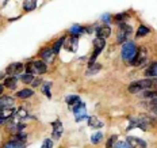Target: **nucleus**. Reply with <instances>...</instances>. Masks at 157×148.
<instances>
[{
  "label": "nucleus",
  "instance_id": "f257e3e1",
  "mask_svg": "<svg viewBox=\"0 0 157 148\" xmlns=\"http://www.w3.org/2000/svg\"><path fill=\"white\" fill-rule=\"evenodd\" d=\"M137 48L134 42H125L122 45V50H121V54H122V58L126 61H133L134 57L137 54Z\"/></svg>",
  "mask_w": 157,
  "mask_h": 148
},
{
  "label": "nucleus",
  "instance_id": "f03ea898",
  "mask_svg": "<svg viewBox=\"0 0 157 148\" xmlns=\"http://www.w3.org/2000/svg\"><path fill=\"white\" fill-rule=\"evenodd\" d=\"M145 61H146V49L141 46L137 49V54H136V57H134V60L132 61V64L136 65V67H140V65H142Z\"/></svg>",
  "mask_w": 157,
  "mask_h": 148
},
{
  "label": "nucleus",
  "instance_id": "7ed1b4c3",
  "mask_svg": "<svg viewBox=\"0 0 157 148\" xmlns=\"http://www.w3.org/2000/svg\"><path fill=\"white\" fill-rule=\"evenodd\" d=\"M73 113H75V118H76V121H81L83 118H86V113H87L86 105H84L83 102L77 103L76 106L73 107Z\"/></svg>",
  "mask_w": 157,
  "mask_h": 148
},
{
  "label": "nucleus",
  "instance_id": "20e7f679",
  "mask_svg": "<svg viewBox=\"0 0 157 148\" xmlns=\"http://www.w3.org/2000/svg\"><path fill=\"white\" fill-rule=\"evenodd\" d=\"M52 126H53V133H52V137H53L54 140H58L61 137V134L64 132V128H63V124H61V121H54L53 124H52Z\"/></svg>",
  "mask_w": 157,
  "mask_h": 148
},
{
  "label": "nucleus",
  "instance_id": "39448f33",
  "mask_svg": "<svg viewBox=\"0 0 157 148\" xmlns=\"http://www.w3.org/2000/svg\"><path fill=\"white\" fill-rule=\"evenodd\" d=\"M127 143L132 146V148H146V143L141 139H138V137H132L129 136L127 137Z\"/></svg>",
  "mask_w": 157,
  "mask_h": 148
},
{
  "label": "nucleus",
  "instance_id": "423d86ee",
  "mask_svg": "<svg viewBox=\"0 0 157 148\" xmlns=\"http://www.w3.org/2000/svg\"><path fill=\"white\" fill-rule=\"evenodd\" d=\"M22 70H23V64H22V62H14V64H10L7 67L6 74L16 75V74H19V72H22Z\"/></svg>",
  "mask_w": 157,
  "mask_h": 148
},
{
  "label": "nucleus",
  "instance_id": "0eeeda50",
  "mask_svg": "<svg viewBox=\"0 0 157 148\" xmlns=\"http://www.w3.org/2000/svg\"><path fill=\"white\" fill-rule=\"evenodd\" d=\"M96 34H98V38L106 39L111 34V27H110V26H106V25L100 26V27L96 29Z\"/></svg>",
  "mask_w": 157,
  "mask_h": 148
},
{
  "label": "nucleus",
  "instance_id": "6e6552de",
  "mask_svg": "<svg viewBox=\"0 0 157 148\" xmlns=\"http://www.w3.org/2000/svg\"><path fill=\"white\" fill-rule=\"evenodd\" d=\"M14 106V99L11 97H2L0 98V107L3 110L4 109H12Z\"/></svg>",
  "mask_w": 157,
  "mask_h": 148
},
{
  "label": "nucleus",
  "instance_id": "1a4fd4ad",
  "mask_svg": "<svg viewBox=\"0 0 157 148\" xmlns=\"http://www.w3.org/2000/svg\"><path fill=\"white\" fill-rule=\"evenodd\" d=\"M77 42H78V37H72L68 39V42L65 44V48L71 52H75L76 50V46H77Z\"/></svg>",
  "mask_w": 157,
  "mask_h": 148
},
{
  "label": "nucleus",
  "instance_id": "9d476101",
  "mask_svg": "<svg viewBox=\"0 0 157 148\" xmlns=\"http://www.w3.org/2000/svg\"><path fill=\"white\" fill-rule=\"evenodd\" d=\"M34 68L37 74H45L48 71V65L44 61H34Z\"/></svg>",
  "mask_w": 157,
  "mask_h": 148
},
{
  "label": "nucleus",
  "instance_id": "9b49d317",
  "mask_svg": "<svg viewBox=\"0 0 157 148\" xmlns=\"http://www.w3.org/2000/svg\"><path fill=\"white\" fill-rule=\"evenodd\" d=\"M145 74H146V76H149V78H153V79L157 78V62H153V64H150Z\"/></svg>",
  "mask_w": 157,
  "mask_h": 148
},
{
  "label": "nucleus",
  "instance_id": "f8f14e48",
  "mask_svg": "<svg viewBox=\"0 0 157 148\" xmlns=\"http://www.w3.org/2000/svg\"><path fill=\"white\" fill-rule=\"evenodd\" d=\"M88 125H90L91 128H102L103 126V122L100 120H98L96 117L91 116L90 118H88Z\"/></svg>",
  "mask_w": 157,
  "mask_h": 148
},
{
  "label": "nucleus",
  "instance_id": "ddd939ff",
  "mask_svg": "<svg viewBox=\"0 0 157 148\" xmlns=\"http://www.w3.org/2000/svg\"><path fill=\"white\" fill-rule=\"evenodd\" d=\"M41 57L42 58H45V60H52L53 58V54H54V52H53V49H50V48H45L44 50H41Z\"/></svg>",
  "mask_w": 157,
  "mask_h": 148
},
{
  "label": "nucleus",
  "instance_id": "4468645a",
  "mask_svg": "<svg viewBox=\"0 0 157 148\" xmlns=\"http://www.w3.org/2000/svg\"><path fill=\"white\" fill-rule=\"evenodd\" d=\"M16 83H18V79H16L15 76L4 79V86L8 87V88H11V90H14V88L16 87Z\"/></svg>",
  "mask_w": 157,
  "mask_h": 148
},
{
  "label": "nucleus",
  "instance_id": "2eb2a0df",
  "mask_svg": "<svg viewBox=\"0 0 157 148\" xmlns=\"http://www.w3.org/2000/svg\"><path fill=\"white\" fill-rule=\"evenodd\" d=\"M35 7H37V2H34V0H26V2H23L25 11H33V10H35Z\"/></svg>",
  "mask_w": 157,
  "mask_h": 148
},
{
  "label": "nucleus",
  "instance_id": "dca6fc26",
  "mask_svg": "<svg viewBox=\"0 0 157 148\" xmlns=\"http://www.w3.org/2000/svg\"><path fill=\"white\" fill-rule=\"evenodd\" d=\"M33 94H34V91H31L30 88H25V90L18 91V93H16V97H19V98H29V97H31Z\"/></svg>",
  "mask_w": 157,
  "mask_h": 148
},
{
  "label": "nucleus",
  "instance_id": "f3484780",
  "mask_svg": "<svg viewBox=\"0 0 157 148\" xmlns=\"http://www.w3.org/2000/svg\"><path fill=\"white\" fill-rule=\"evenodd\" d=\"M4 148H25V144L19 143V141H16V140H11L6 144Z\"/></svg>",
  "mask_w": 157,
  "mask_h": 148
},
{
  "label": "nucleus",
  "instance_id": "a211bd4d",
  "mask_svg": "<svg viewBox=\"0 0 157 148\" xmlns=\"http://www.w3.org/2000/svg\"><path fill=\"white\" fill-rule=\"evenodd\" d=\"M100 70H102V65L100 64H92V65L88 67V71L86 72V74L87 75H94V74H96V72H99Z\"/></svg>",
  "mask_w": 157,
  "mask_h": 148
},
{
  "label": "nucleus",
  "instance_id": "6ab92c4d",
  "mask_svg": "<svg viewBox=\"0 0 157 148\" xmlns=\"http://www.w3.org/2000/svg\"><path fill=\"white\" fill-rule=\"evenodd\" d=\"M64 44H65V37H61V38L58 39V41L53 45V48H52L54 53H58V52H60V49H61V46H63Z\"/></svg>",
  "mask_w": 157,
  "mask_h": 148
},
{
  "label": "nucleus",
  "instance_id": "aec40b11",
  "mask_svg": "<svg viewBox=\"0 0 157 148\" xmlns=\"http://www.w3.org/2000/svg\"><path fill=\"white\" fill-rule=\"evenodd\" d=\"M65 101H67L68 105H77V103H80V98H78L77 95H68Z\"/></svg>",
  "mask_w": 157,
  "mask_h": 148
},
{
  "label": "nucleus",
  "instance_id": "412c9836",
  "mask_svg": "<svg viewBox=\"0 0 157 148\" xmlns=\"http://www.w3.org/2000/svg\"><path fill=\"white\" fill-rule=\"evenodd\" d=\"M146 34H149V29L146 27V26H140L136 35H137V38H141V37H144V35H146Z\"/></svg>",
  "mask_w": 157,
  "mask_h": 148
},
{
  "label": "nucleus",
  "instance_id": "4be33fe9",
  "mask_svg": "<svg viewBox=\"0 0 157 148\" xmlns=\"http://www.w3.org/2000/svg\"><path fill=\"white\" fill-rule=\"evenodd\" d=\"M103 139V133L102 132H96V133H94L92 136H91V141H92L94 144H98V143H100Z\"/></svg>",
  "mask_w": 157,
  "mask_h": 148
},
{
  "label": "nucleus",
  "instance_id": "5701e85b",
  "mask_svg": "<svg viewBox=\"0 0 157 148\" xmlns=\"http://www.w3.org/2000/svg\"><path fill=\"white\" fill-rule=\"evenodd\" d=\"M104 45H106L104 39H102V38H95L94 39V46L96 48V49H102V50H103Z\"/></svg>",
  "mask_w": 157,
  "mask_h": 148
},
{
  "label": "nucleus",
  "instance_id": "b1692460",
  "mask_svg": "<svg viewBox=\"0 0 157 148\" xmlns=\"http://www.w3.org/2000/svg\"><path fill=\"white\" fill-rule=\"evenodd\" d=\"M69 31L73 34V37H78V34H80V33H83L84 29L81 27V26H73V27H71Z\"/></svg>",
  "mask_w": 157,
  "mask_h": 148
},
{
  "label": "nucleus",
  "instance_id": "393cba45",
  "mask_svg": "<svg viewBox=\"0 0 157 148\" xmlns=\"http://www.w3.org/2000/svg\"><path fill=\"white\" fill-rule=\"evenodd\" d=\"M150 110H152L153 116H155L157 118V98H155V99H150Z\"/></svg>",
  "mask_w": 157,
  "mask_h": 148
},
{
  "label": "nucleus",
  "instance_id": "a878e982",
  "mask_svg": "<svg viewBox=\"0 0 157 148\" xmlns=\"http://www.w3.org/2000/svg\"><path fill=\"white\" fill-rule=\"evenodd\" d=\"M119 30L122 33H125L126 35H129L130 33H132V27H130L129 25H126V23H121L119 25Z\"/></svg>",
  "mask_w": 157,
  "mask_h": 148
},
{
  "label": "nucleus",
  "instance_id": "bb28decb",
  "mask_svg": "<svg viewBox=\"0 0 157 148\" xmlns=\"http://www.w3.org/2000/svg\"><path fill=\"white\" fill-rule=\"evenodd\" d=\"M26 139H27V134L26 133H16V136L14 137V140H16V141H19V143H23L25 144V141H26Z\"/></svg>",
  "mask_w": 157,
  "mask_h": 148
},
{
  "label": "nucleus",
  "instance_id": "cd10ccee",
  "mask_svg": "<svg viewBox=\"0 0 157 148\" xmlns=\"http://www.w3.org/2000/svg\"><path fill=\"white\" fill-rule=\"evenodd\" d=\"M26 71H27V74L33 75L35 72V68H34V61H29L27 64H26Z\"/></svg>",
  "mask_w": 157,
  "mask_h": 148
},
{
  "label": "nucleus",
  "instance_id": "c85d7f7f",
  "mask_svg": "<svg viewBox=\"0 0 157 148\" xmlns=\"http://www.w3.org/2000/svg\"><path fill=\"white\" fill-rule=\"evenodd\" d=\"M22 82L23 83H33V80H34V76L30 74H26V75H22Z\"/></svg>",
  "mask_w": 157,
  "mask_h": 148
},
{
  "label": "nucleus",
  "instance_id": "c756f323",
  "mask_svg": "<svg viewBox=\"0 0 157 148\" xmlns=\"http://www.w3.org/2000/svg\"><path fill=\"white\" fill-rule=\"evenodd\" d=\"M117 140V134H114V136H111L109 140H107V144H106V148H113L114 147V143H115Z\"/></svg>",
  "mask_w": 157,
  "mask_h": 148
},
{
  "label": "nucleus",
  "instance_id": "7c9ffc66",
  "mask_svg": "<svg viewBox=\"0 0 157 148\" xmlns=\"http://www.w3.org/2000/svg\"><path fill=\"white\" fill-rule=\"evenodd\" d=\"M42 93H44L45 95H48L49 98L52 97V94H50V83H46L44 86V88H42Z\"/></svg>",
  "mask_w": 157,
  "mask_h": 148
},
{
  "label": "nucleus",
  "instance_id": "2f4dec72",
  "mask_svg": "<svg viewBox=\"0 0 157 148\" xmlns=\"http://www.w3.org/2000/svg\"><path fill=\"white\" fill-rule=\"evenodd\" d=\"M115 148H132V146L127 141H119V143H117Z\"/></svg>",
  "mask_w": 157,
  "mask_h": 148
},
{
  "label": "nucleus",
  "instance_id": "473e14b6",
  "mask_svg": "<svg viewBox=\"0 0 157 148\" xmlns=\"http://www.w3.org/2000/svg\"><path fill=\"white\" fill-rule=\"evenodd\" d=\"M41 148H53V141H52L50 139H46L44 141V144H42Z\"/></svg>",
  "mask_w": 157,
  "mask_h": 148
},
{
  "label": "nucleus",
  "instance_id": "72a5a7b5",
  "mask_svg": "<svg viewBox=\"0 0 157 148\" xmlns=\"http://www.w3.org/2000/svg\"><path fill=\"white\" fill-rule=\"evenodd\" d=\"M127 18H129V15H127V14H118V15L115 16V19H117L118 22L125 21V19H127Z\"/></svg>",
  "mask_w": 157,
  "mask_h": 148
},
{
  "label": "nucleus",
  "instance_id": "f704fd0d",
  "mask_svg": "<svg viewBox=\"0 0 157 148\" xmlns=\"http://www.w3.org/2000/svg\"><path fill=\"white\" fill-rule=\"evenodd\" d=\"M126 37H127V35L125 34V33H122V31L119 30V33H118V42H122V41H125Z\"/></svg>",
  "mask_w": 157,
  "mask_h": 148
},
{
  "label": "nucleus",
  "instance_id": "c9c22d12",
  "mask_svg": "<svg viewBox=\"0 0 157 148\" xmlns=\"http://www.w3.org/2000/svg\"><path fill=\"white\" fill-rule=\"evenodd\" d=\"M33 86H34V87H37V86H39V84H41V79H39V78H37V79H34V80H33Z\"/></svg>",
  "mask_w": 157,
  "mask_h": 148
},
{
  "label": "nucleus",
  "instance_id": "e433bc0d",
  "mask_svg": "<svg viewBox=\"0 0 157 148\" xmlns=\"http://www.w3.org/2000/svg\"><path fill=\"white\" fill-rule=\"evenodd\" d=\"M6 122V118L3 117V114H2V111H0V125H3Z\"/></svg>",
  "mask_w": 157,
  "mask_h": 148
},
{
  "label": "nucleus",
  "instance_id": "4c0bfd02",
  "mask_svg": "<svg viewBox=\"0 0 157 148\" xmlns=\"http://www.w3.org/2000/svg\"><path fill=\"white\" fill-rule=\"evenodd\" d=\"M4 78H6V72H0V80H3Z\"/></svg>",
  "mask_w": 157,
  "mask_h": 148
},
{
  "label": "nucleus",
  "instance_id": "58836bf2",
  "mask_svg": "<svg viewBox=\"0 0 157 148\" xmlns=\"http://www.w3.org/2000/svg\"><path fill=\"white\" fill-rule=\"evenodd\" d=\"M3 90H4V87H3V84H0V95L3 94Z\"/></svg>",
  "mask_w": 157,
  "mask_h": 148
},
{
  "label": "nucleus",
  "instance_id": "ea45409f",
  "mask_svg": "<svg viewBox=\"0 0 157 148\" xmlns=\"http://www.w3.org/2000/svg\"><path fill=\"white\" fill-rule=\"evenodd\" d=\"M109 19H110V16H107V15H104V16H103V21H106V22H107Z\"/></svg>",
  "mask_w": 157,
  "mask_h": 148
}]
</instances>
